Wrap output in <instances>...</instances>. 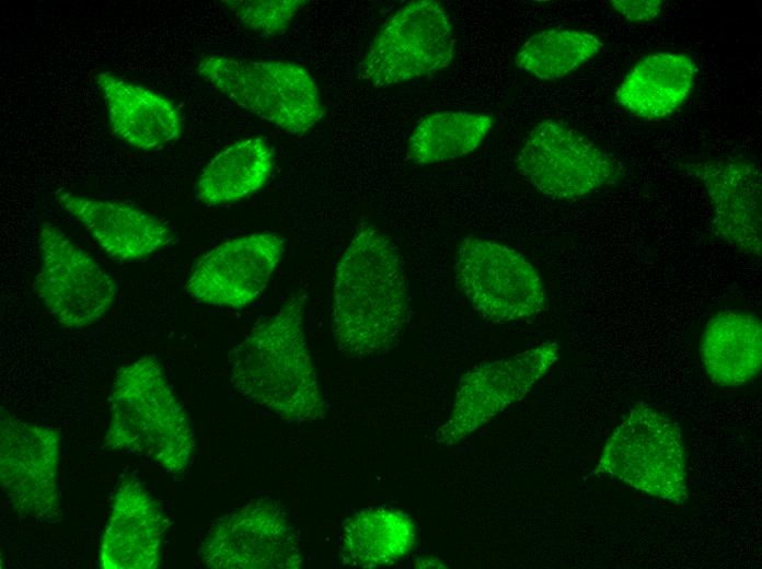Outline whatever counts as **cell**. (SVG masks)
<instances>
[{"label":"cell","instance_id":"cell-1","mask_svg":"<svg viewBox=\"0 0 762 569\" xmlns=\"http://www.w3.org/2000/svg\"><path fill=\"white\" fill-rule=\"evenodd\" d=\"M409 313L404 263L380 230H360L343 253L334 276L331 329L339 351L367 358L388 351Z\"/></svg>","mask_w":762,"mask_h":569},{"label":"cell","instance_id":"cell-2","mask_svg":"<svg viewBox=\"0 0 762 569\" xmlns=\"http://www.w3.org/2000/svg\"><path fill=\"white\" fill-rule=\"evenodd\" d=\"M307 293H292L274 314L259 320L232 348V385L250 403L293 423L325 418L316 372L304 332Z\"/></svg>","mask_w":762,"mask_h":569},{"label":"cell","instance_id":"cell-3","mask_svg":"<svg viewBox=\"0 0 762 569\" xmlns=\"http://www.w3.org/2000/svg\"><path fill=\"white\" fill-rule=\"evenodd\" d=\"M108 406L106 450L142 455L170 473L188 467L195 451L192 422L154 356L117 371Z\"/></svg>","mask_w":762,"mask_h":569},{"label":"cell","instance_id":"cell-4","mask_svg":"<svg viewBox=\"0 0 762 569\" xmlns=\"http://www.w3.org/2000/svg\"><path fill=\"white\" fill-rule=\"evenodd\" d=\"M196 70L241 108L293 135L308 132L325 113L315 80L293 62L206 55Z\"/></svg>","mask_w":762,"mask_h":569},{"label":"cell","instance_id":"cell-5","mask_svg":"<svg viewBox=\"0 0 762 569\" xmlns=\"http://www.w3.org/2000/svg\"><path fill=\"white\" fill-rule=\"evenodd\" d=\"M593 473L676 504L688 499L681 432L669 417L646 404L634 406L612 431Z\"/></svg>","mask_w":762,"mask_h":569},{"label":"cell","instance_id":"cell-6","mask_svg":"<svg viewBox=\"0 0 762 569\" xmlns=\"http://www.w3.org/2000/svg\"><path fill=\"white\" fill-rule=\"evenodd\" d=\"M455 281L473 309L494 323L539 315L546 305L540 274L524 255L480 237H464L454 262Z\"/></svg>","mask_w":762,"mask_h":569},{"label":"cell","instance_id":"cell-7","mask_svg":"<svg viewBox=\"0 0 762 569\" xmlns=\"http://www.w3.org/2000/svg\"><path fill=\"white\" fill-rule=\"evenodd\" d=\"M37 245L35 291L57 322L82 329L103 318L117 297L114 278L50 221L41 224Z\"/></svg>","mask_w":762,"mask_h":569},{"label":"cell","instance_id":"cell-8","mask_svg":"<svg viewBox=\"0 0 762 569\" xmlns=\"http://www.w3.org/2000/svg\"><path fill=\"white\" fill-rule=\"evenodd\" d=\"M453 46L450 19L441 3L411 1L380 28L359 66V78L389 86L431 74L449 66Z\"/></svg>","mask_w":762,"mask_h":569},{"label":"cell","instance_id":"cell-9","mask_svg":"<svg viewBox=\"0 0 762 569\" xmlns=\"http://www.w3.org/2000/svg\"><path fill=\"white\" fill-rule=\"evenodd\" d=\"M515 164L540 193L557 199L586 196L617 178L619 163L563 121L545 119L523 140Z\"/></svg>","mask_w":762,"mask_h":569},{"label":"cell","instance_id":"cell-10","mask_svg":"<svg viewBox=\"0 0 762 569\" xmlns=\"http://www.w3.org/2000/svg\"><path fill=\"white\" fill-rule=\"evenodd\" d=\"M212 569H300L298 530L280 507L256 500L215 521L198 549Z\"/></svg>","mask_w":762,"mask_h":569},{"label":"cell","instance_id":"cell-11","mask_svg":"<svg viewBox=\"0 0 762 569\" xmlns=\"http://www.w3.org/2000/svg\"><path fill=\"white\" fill-rule=\"evenodd\" d=\"M60 450L56 429L1 414L0 481L15 513L44 523L59 521Z\"/></svg>","mask_w":762,"mask_h":569},{"label":"cell","instance_id":"cell-12","mask_svg":"<svg viewBox=\"0 0 762 569\" xmlns=\"http://www.w3.org/2000/svg\"><path fill=\"white\" fill-rule=\"evenodd\" d=\"M558 359V344L545 341L512 357L477 365L459 381L452 410L436 440L452 445L521 400Z\"/></svg>","mask_w":762,"mask_h":569},{"label":"cell","instance_id":"cell-13","mask_svg":"<svg viewBox=\"0 0 762 569\" xmlns=\"http://www.w3.org/2000/svg\"><path fill=\"white\" fill-rule=\"evenodd\" d=\"M284 244L275 233H254L221 243L199 257L186 289L207 304L244 307L267 287Z\"/></svg>","mask_w":762,"mask_h":569},{"label":"cell","instance_id":"cell-14","mask_svg":"<svg viewBox=\"0 0 762 569\" xmlns=\"http://www.w3.org/2000/svg\"><path fill=\"white\" fill-rule=\"evenodd\" d=\"M704 187L713 212L712 232L739 252L761 257L762 176L757 161L743 155L681 165Z\"/></svg>","mask_w":762,"mask_h":569},{"label":"cell","instance_id":"cell-15","mask_svg":"<svg viewBox=\"0 0 762 569\" xmlns=\"http://www.w3.org/2000/svg\"><path fill=\"white\" fill-rule=\"evenodd\" d=\"M169 520L152 496L135 477H125L113 497L102 534L99 567L102 569H157Z\"/></svg>","mask_w":762,"mask_h":569},{"label":"cell","instance_id":"cell-16","mask_svg":"<svg viewBox=\"0 0 762 569\" xmlns=\"http://www.w3.org/2000/svg\"><path fill=\"white\" fill-rule=\"evenodd\" d=\"M56 200L115 260L145 259L174 241L173 230L165 221L139 207L64 189L56 191Z\"/></svg>","mask_w":762,"mask_h":569},{"label":"cell","instance_id":"cell-17","mask_svg":"<svg viewBox=\"0 0 762 569\" xmlns=\"http://www.w3.org/2000/svg\"><path fill=\"white\" fill-rule=\"evenodd\" d=\"M95 82L112 130L126 143L152 150L181 138L182 115L171 100L109 72L96 74Z\"/></svg>","mask_w":762,"mask_h":569},{"label":"cell","instance_id":"cell-18","mask_svg":"<svg viewBox=\"0 0 762 569\" xmlns=\"http://www.w3.org/2000/svg\"><path fill=\"white\" fill-rule=\"evenodd\" d=\"M696 73V63L686 54L647 55L624 76L615 90L614 102L643 119L665 118L685 102Z\"/></svg>","mask_w":762,"mask_h":569},{"label":"cell","instance_id":"cell-19","mask_svg":"<svg viewBox=\"0 0 762 569\" xmlns=\"http://www.w3.org/2000/svg\"><path fill=\"white\" fill-rule=\"evenodd\" d=\"M698 353L713 383L736 387L752 382L762 368L760 318L744 311L716 313L701 335Z\"/></svg>","mask_w":762,"mask_h":569},{"label":"cell","instance_id":"cell-20","mask_svg":"<svg viewBox=\"0 0 762 569\" xmlns=\"http://www.w3.org/2000/svg\"><path fill=\"white\" fill-rule=\"evenodd\" d=\"M273 166L274 150L264 139L235 141L205 166L195 187L196 199L208 207L241 200L265 185Z\"/></svg>","mask_w":762,"mask_h":569},{"label":"cell","instance_id":"cell-21","mask_svg":"<svg viewBox=\"0 0 762 569\" xmlns=\"http://www.w3.org/2000/svg\"><path fill=\"white\" fill-rule=\"evenodd\" d=\"M416 527L413 519L389 508L361 510L346 520L340 535V554L345 562L360 568L391 566L414 547Z\"/></svg>","mask_w":762,"mask_h":569},{"label":"cell","instance_id":"cell-22","mask_svg":"<svg viewBox=\"0 0 762 569\" xmlns=\"http://www.w3.org/2000/svg\"><path fill=\"white\" fill-rule=\"evenodd\" d=\"M494 126L490 115L470 112H438L417 123L407 147L416 164L454 160L474 151Z\"/></svg>","mask_w":762,"mask_h":569},{"label":"cell","instance_id":"cell-23","mask_svg":"<svg viewBox=\"0 0 762 569\" xmlns=\"http://www.w3.org/2000/svg\"><path fill=\"white\" fill-rule=\"evenodd\" d=\"M603 47L602 40L590 32L544 30L522 44L516 66L539 79L557 80L591 60Z\"/></svg>","mask_w":762,"mask_h":569},{"label":"cell","instance_id":"cell-24","mask_svg":"<svg viewBox=\"0 0 762 569\" xmlns=\"http://www.w3.org/2000/svg\"><path fill=\"white\" fill-rule=\"evenodd\" d=\"M223 5L250 30L270 37L284 33L303 0H224Z\"/></svg>","mask_w":762,"mask_h":569},{"label":"cell","instance_id":"cell-25","mask_svg":"<svg viewBox=\"0 0 762 569\" xmlns=\"http://www.w3.org/2000/svg\"><path fill=\"white\" fill-rule=\"evenodd\" d=\"M612 8L626 21L648 22L656 19L662 8L661 0H612Z\"/></svg>","mask_w":762,"mask_h":569},{"label":"cell","instance_id":"cell-26","mask_svg":"<svg viewBox=\"0 0 762 569\" xmlns=\"http://www.w3.org/2000/svg\"><path fill=\"white\" fill-rule=\"evenodd\" d=\"M415 568H446L443 564H441L439 560L430 558V557H424L419 558L415 561L414 564Z\"/></svg>","mask_w":762,"mask_h":569}]
</instances>
